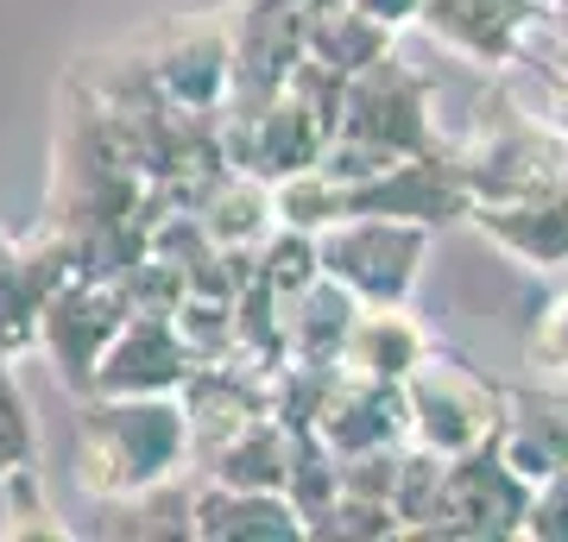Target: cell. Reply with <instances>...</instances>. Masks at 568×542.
I'll return each instance as SVG.
<instances>
[{
  "label": "cell",
  "instance_id": "obj_32",
  "mask_svg": "<svg viewBox=\"0 0 568 542\" xmlns=\"http://www.w3.org/2000/svg\"><path fill=\"white\" fill-rule=\"evenodd\" d=\"M361 13H373L386 32H410L417 13H424V0H361Z\"/></svg>",
  "mask_w": 568,
  "mask_h": 542
},
{
  "label": "cell",
  "instance_id": "obj_16",
  "mask_svg": "<svg viewBox=\"0 0 568 542\" xmlns=\"http://www.w3.org/2000/svg\"><path fill=\"white\" fill-rule=\"evenodd\" d=\"M354 309L361 297L335 284L328 272L304 284V290H291L278 297V328H284V360H316V366H335L342 360V341L347 328H354Z\"/></svg>",
  "mask_w": 568,
  "mask_h": 542
},
{
  "label": "cell",
  "instance_id": "obj_19",
  "mask_svg": "<svg viewBox=\"0 0 568 542\" xmlns=\"http://www.w3.org/2000/svg\"><path fill=\"white\" fill-rule=\"evenodd\" d=\"M284 461H291V429L278 417L246 422L241 436H227L196 480H222V485H253V492H284Z\"/></svg>",
  "mask_w": 568,
  "mask_h": 542
},
{
  "label": "cell",
  "instance_id": "obj_1",
  "mask_svg": "<svg viewBox=\"0 0 568 542\" xmlns=\"http://www.w3.org/2000/svg\"><path fill=\"white\" fill-rule=\"evenodd\" d=\"M171 473H190V422L178 391H82L70 429V480L82 499H133Z\"/></svg>",
  "mask_w": 568,
  "mask_h": 542
},
{
  "label": "cell",
  "instance_id": "obj_14",
  "mask_svg": "<svg viewBox=\"0 0 568 542\" xmlns=\"http://www.w3.org/2000/svg\"><path fill=\"white\" fill-rule=\"evenodd\" d=\"M429 347H436V341H429V328L417 321L410 303H361L335 366H342V372H361V379L398 385L410 366L429 354Z\"/></svg>",
  "mask_w": 568,
  "mask_h": 542
},
{
  "label": "cell",
  "instance_id": "obj_23",
  "mask_svg": "<svg viewBox=\"0 0 568 542\" xmlns=\"http://www.w3.org/2000/svg\"><path fill=\"white\" fill-rule=\"evenodd\" d=\"M0 536H39V542L77 536V523H63L58 504L44 499L39 461H32V467H13V473L0 480Z\"/></svg>",
  "mask_w": 568,
  "mask_h": 542
},
{
  "label": "cell",
  "instance_id": "obj_6",
  "mask_svg": "<svg viewBox=\"0 0 568 542\" xmlns=\"http://www.w3.org/2000/svg\"><path fill=\"white\" fill-rule=\"evenodd\" d=\"M544 25L549 0H424L417 13V32L480 76H511L544 39Z\"/></svg>",
  "mask_w": 568,
  "mask_h": 542
},
{
  "label": "cell",
  "instance_id": "obj_29",
  "mask_svg": "<svg viewBox=\"0 0 568 542\" xmlns=\"http://www.w3.org/2000/svg\"><path fill=\"white\" fill-rule=\"evenodd\" d=\"M525 542H568V467H556V473L530 485Z\"/></svg>",
  "mask_w": 568,
  "mask_h": 542
},
{
  "label": "cell",
  "instance_id": "obj_26",
  "mask_svg": "<svg viewBox=\"0 0 568 542\" xmlns=\"http://www.w3.org/2000/svg\"><path fill=\"white\" fill-rule=\"evenodd\" d=\"M310 536H328V542H398L405 523L386 499H361V492H335L323 518L310 523Z\"/></svg>",
  "mask_w": 568,
  "mask_h": 542
},
{
  "label": "cell",
  "instance_id": "obj_12",
  "mask_svg": "<svg viewBox=\"0 0 568 542\" xmlns=\"http://www.w3.org/2000/svg\"><path fill=\"white\" fill-rule=\"evenodd\" d=\"M190 347H183L178 321L159 316V309H133V316L121 321V335L108 341L102 366H95V391H133V398H145V391H178L183 379H190Z\"/></svg>",
  "mask_w": 568,
  "mask_h": 542
},
{
  "label": "cell",
  "instance_id": "obj_4",
  "mask_svg": "<svg viewBox=\"0 0 568 542\" xmlns=\"http://www.w3.org/2000/svg\"><path fill=\"white\" fill-rule=\"evenodd\" d=\"M335 133H354V140H366V145H386L398 158L436 152V145H443V126H436V82H429L417 63L398 58V44H392L386 58H373L366 70L347 76Z\"/></svg>",
  "mask_w": 568,
  "mask_h": 542
},
{
  "label": "cell",
  "instance_id": "obj_2",
  "mask_svg": "<svg viewBox=\"0 0 568 542\" xmlns=\"http://www.w3.org/2000/svg\"><path fill=\"white\" fill-rule=\"evenodd\" d=\"M398 391H405L410 442L436 448V454H467V448L493 442L499 422H506V391L487 372H474L462 354H448V347H429L398 379Z\"/></svg>",
  "mask_w": 568,
  "mask_h": 542
},
{
  "label": "cell",
  "instance_id": "obj_17",
  "mask_svg": "<svg viewBox=\"0 0 568 542\" xmlns=\"http://www.w3.org/2000/svg\"><path fill=\"white\" fill-rule=\"evenodd\" d=\"M493 442L530 485L568 467V391H506V422Z\"/></svg>",
  "mask_w": 568,
  "mask_h": 542
},
{
  "label": "cell",
  "instance_id": "obj_8",
  "mask_svg": "<svg viewBox=\"0 0 568 542\" xmlns=\"http://www.w3.org/2000/svg\"><path fill=\"white\" fill-rule=\"evenodd\" d=\"M530 480L499 454V442H480L467 454H448L443 511L429 523V536L443 542H511L525 536Z\"/></svg>",
  "mask_w": 568,
  "mask_h": 542
},
{
  "label": "cell",
  "instance_id": "obj_30",
  "mask_svg": "<svg viewBox=\"0 0 568 542\" xmlns=\"http://www.w3.org/2000/svg\"><path fill=\"white\" fill-rule=\"evenodd\" d=\"M398 454H405V442H392V448H366V454H342V492H361V499H386V504H392Z\"/></svg>",
  "mask_w": 568,
  "mask_h": 542
},
{
  "label": "cell",
  "instance_id": "obj_13",
  "mask_svg": "<svg viewBox=\"0 0 568 542\" xmlns=\"http://www.w3.org/2000/svg\"><path fill=\"white\" fill-rule=\"evenodd\" d=\"M196 542H297L310 536L304 518L291 511L284 492H253V485L196 480Z\"/></svg>",
  "mask_w": 568,
  "mask_h": 542
},
{
  "label": "cell",
  "instance_id": "obj_31",
  "mask_svg": "<svg viewBox=\"0 0 568 542\" xmlns=\"http://www.w3.org/2000/svg\"><path fill=\"white\" fill-rule=\"evenodd\" d=\"M518 70H537V76H568V0H549V25L544 39L530 44V58Z\"/></svg>",
  "mask_w": 568,
  "mask_h": 542
},
{
  "label": "cell",
  "instance_id": "obj_25",
  "mask_svg": "<svg viewBox=\"0 0 568 542\" xmlns=\"http://www.w3.org/2000/svg\"><path fill=\"white\" fill-rule=\"evenodd\" d=\"M253 259H260V278L272 284L278 297L304 290V284L323 272V259H316V234H310V227H291V222L272 227V234L253 246Z\"/></svg>",
  "mask_w": 568,
  "mask_h": 542
},
{
  "label": "cell",
  "instance_id": "obj_27",
  "mask_svg": "<svg viewBox=\"0 0 568 542\" xmlns=\"http://www.w3.org/2000/svg\"><path fill=\"white\" fill-rule=\"evenodd\" d=\"M39 461V422H32V398L20 391V372H13V354H0V480L13 467Z\"/></svg>",
  "mask_w": 568,
  "mask_h": 542
},
{
  "label": "cell",
  "instance_id": "obj_28",
  "mask_svg": "<svg viewBox=\"0 0 568 542\" xmlns=\"http://www.w3.org/2000/svg\"><path fill=\"white\" fill-rule=\"evenodd\" d=\"M525 366L544 379H568V284L530 316L525 328Z\"/></svg>",
  "mask_w": 568,
  "mask_h": 542
},
{
  "label": "cell",
  "instance_id": "obj_9",
  "mask_svg": "<svg viewBox=\"0 0 568 542\" xmlns=\"http://www.w3.org/2000/svg\"><path fill=\"white\" fill-rule=\"evenodd\" d=\"M467 227L487 246H499L506 259H518L525 272H562L568 265V177L518 190V196H480L467 208Z\"/></svg>",
  "mask_w": 568,
  "mask_h": 542
},
{
  "label": "cell",
  "instance_id": "obj_35",
  "mask_svg": "<svg viewBox=\"0 0 568 542\" xmlns=\"http://www.w3.org/2000/svg\"><path fill=\"white\" fill-rule=\"evenodd\" d=\"M13 246H20V234H7V227H0V259H7V253H13Z\"/></svg>",
  "mask_w": 568,
  "mask_h": 542
},
{
  "label": "cell",
  "instance_id": "obj_5",
  "mask_svg": "<svg viewBox=\"0 0 568 542\" xmlns=\"http://www.w3.org/2000/svg\"><path fill=\"white\" fill-rule=\"evenodd\" d=\"M164 101H178L190 114H222L227 101V63H234V20L227 13H171L145 25L140 39H126Z\"/></svg>",
  "mask_w": 568,
  "mask_h": 542
},
{
  "label": "cell",
  "instance_id": "obj_20",
  "mask_svg": "<svg viewBox=\"0 0 568 542\" xmlns=\"http://www.w3.org/2000/svg\"><path fill=\"white\" fill-rule=\"evenodd\" d=\"M272 202H278V222L310 227V234H323V227H335L342 215H354V190H347L342 177H328L323 164H304V171L272 177Z\"/></svg>",
  "mask_w": 568,
  "mask_h": 542
},
{
  "label": "cell",
  "instance_id": "obj_7",
  "mask_svg": "<svg viewBox=\"0 0 568 542\" xmlns=\"http://www.w3.org/2000/svg\"><path fill=\"white\" fill-rule=\"evenodd\" d=\"M133 316L126 309V290L114 278H89V272H70L58 284V297L44 303L39 316V347L44 366H51V379L82 398V391H95V366H102L108 341L121 335V321Z\"/></svg>",
  "mask_w": 568,
  "mask_h": 542
},
{
  "label": "cell",
  "instance_id": "obj_3",
  "mask_svg": "<svg viewBox=\"0 0 568 542\" xmlns=\"http://www.w3.org/2000/svg\"><path fill=\"white\" fill-rule=\"evenodd\" d=\"M436 227L398 222V215H342L316 234V259L335 284H347L361 303H410L424 278Z\"/></svg>",
  "mask_w": 568,
  "mask_h": 542
},
{
  "label": "cell",
  "instance_id": "obj_22",
  "mask_svg": "<svg viewBox=\"0 0 568 542\" xmlns=\"http://www.w3.org/2000/svg\"><path fill=\"white\" fill-rule=\"evenodd\" d=\"M443 480H448V454H436L424 442H405L398 480H392V511L405 523V536H429V523L443 511Z\"/></svg>",
  "mask_w": 568,
  "mask_h": 542
},
{
  "label": "cell",
  "instance_id": "obj_33",
  "mask_svg": "<svg viewBox=\"0 0 568 542\" xmlns=\"http://www.w3.org/2000/svg\"><path fill=\"white\" fill-rule=\"evenodd\" d=\"M544 89H549V114H556V126L568 133V76H544Z\"/></svg>",
  "mask_w": 568,
  "mask_h": 542
},
{
  "label": "cell",
  "instance_id": "obj_21",
  "mask_svg": "<svg viewBox=\"0 0 568 542\" xmlns=\"http://www.w3.org/2000/svg\"><path fill=\"white\" fill-rule=\"evenodd\" d=\"M342 492V461L328 454V442L316 429H291V461H284V499L304 518V530L323 518Z\"/></svg>",
  "mask_w": 568,
  "mask_h": 542
},
{
  "label": "cell",
  "instance_id": "obj_15",
  "mask_svg": "<svg viewBox=\"0 0 568 542\" xmlns=\"http://www.w3.org/2000/svg\"><path fill=\"white\" fill-rule=\"evenodd\" d=\"M196 523V473H171V480L145 485L133 499H95L89 523L77 536H133V542H178Z\"/></svg>",
  "mask_w": 568,
  "mask_h": 542
},
{
  "label": "cell",
  "instance_id": "obj_24",
  "mask_svg": "<svg viewBox=\"0 0 568 542\" xmlns=\"http://www.w3.org/2000/svg\"><path fill=\"white\" fill-rule=\"evenodd\" d=\"M190 360H227L234 354V297H209V290H183V303L171 309Z\"/></svg>",
  "mask_w": 568,
  "mask_h": 542
},
{
  "label": "cell",
  "instance_id": "obj_18",
  "mask_svg": "<svg viewBox=\"0 0 568 542\" xmlns=\"http://www.w3.org/2000/svg\"><path fill=\"white\" fill-rule=\"evenodd\" d=\"M297 13H304V58L328 63L342 76L366 70L373 58H386L392 39H398L373 13H361V0H304Z\"/></svg>",
  "mask_w": 568,
  "mask_h": 542
},
{
  "label": "cell",
  "instance_id": "obj_10",
  "mask_svg": "<svg viewBox=\"0 0 568 542\" xmlns=\"http://www.w3.org/2000/svg\"><path fill=\"white\" fill-rule=\"evenodd\" d=\"M77 272L70 246L58 234H26L7 259H0V354H32L39 347V316L44 303L58 297V284Z\"/></svg>",
  "mask_w": 568,
  "mask_h": 542
},
{
  "label": "cell",
  "instance_id": "obj_11",
  "mask_svg": "<svg viewBox=\"0 0 568 542\" xmlns=\"http://www.w3.org/2000/svg\"><path fill=\"white\" fill-rule=\"evenodd\" d=\"M316 436L328 442V454H366V448H392V442H410L405 429V391L386 379H361V372H342L328 379V398L310 422Z\"/></svg>",
  "mask_w": 568,
  "mask_h": 542
},
{
  "label": "cell",
  "instance_id": "obj_34",
  "mask_svg": "<svg viewBox=\"0 0 568 542\" xmlns=\"http://www.w3.org/2000/svg\"><path fill=\"white\" fill-rule=\"evenodd\" d=\"M234 13H265V7H304V0H227Z\"/></svg>",
  "mask_w": 568,
  "mask_h": 542
}]
</instances>
